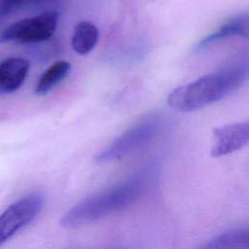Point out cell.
I'll return each instance as SVG.
<instances>
[{"label":"cell","mask_w":249,"mask_h":249,"mask_svg":"<svg viewBox=\"0 0 249 249\" xmlns=\"http://www.w3.org/2000/svg\"><path fill=\"white\" fill-rule=\"evenodd\" d=\"M160 167L152 163L108 189L91 195L68 209L60 218V226L74 230L90 225L138 200L155 183Z\"/></svg>","instance_id":"cell-1"},{"label":"cell","mask_w":249,"mask_h":249,"mask_svg":"<svg viewBox=\"0 0 249 249\" xmlns=\"http://www.w3.org/2000/svg\"><path fill=\"white\" fill-rule=\"evenodd\" d=\"M247 60L205 75L174 89L167 97L168 105L179 112H194L222 100L239 89L248 77Z\"/></svg>","instance_id":"cell-2"},{"label":"cell","mask_w":249,"mask_h":249,"mask_svg":"<svg viewBox=\"0 0 249 249\" xmlns=\"http://www.w3.org/2000/svg\"><path fill=\"white\" fill-rule=\"evenodd\" d=\"M164 124V116L161 113L148 114L100 151L94 158L95 161H112L131 154L157 137Z\"/></svg>","instance_id":"cell-3"},{"label":"cell","mask_w":249,"mask_h":249,"mask_svg":"<svg viewBox=\"0 0 249 249\" xmlns=\"http://www.w3.org/2000/svg\"><path fill=\"white\" fill-rule=\"evenodd\" d=\"M58 14L47 11L39 15L21 18L8 25L0 35L2 42L33 44L49 40L57 27Z\"/></svg>","instance_id":"cell-4"},{"label":"cell","mask_w":249,"mask_h":249,"mask_svg":"<svg viewBox=\"0 0 249 249\" xmlns=\"http://www.w3.org/2000/svg\"><path fill=\"white\" fill-rule=\"evenodd\" d=\"M43 205L44 196L39 193H33L6 208L0 215V246L18 231L33 221Z\"/></svg>","instance_id":"cell-5"},{"label":"cell","mask_w":249,"mask_h":249,"mask_svg":"<svg viewBox=\"0 0 249 249\" xmlns=\"http://www.w3.org/2000/svg\"><path fill=\"white\" fill-rule=\"evenodd\" d=\"M212 140L211 156L214 158L223 157L243 148L249 141L248 121L214 128Z\"/></svg>","instance_id":"cell-6"},{"label":"cell","mask_w":249,"mask_h":249,"mask_svg":"<svg viewBox=\"0 0 249 249\" xmlns=\"http://www.w3.org/2000/svg\"><path fill=\"white\" fill-rule=\"evenodd\" d=\"M29 70L22 57H9L0 62V93H10L21 87Z\"/></svg>","instance_id":"cell-7"},{"label":"cell","mask_w":249,"mask_h":249,"mask_svg":"<svg viewBox=\"0 0 249 249\" xmlns=\"http://www.w3.org/2000/svg\"><path fill=\"white\" fill-rule=\"evenodd\" d=\"M248 26L249 18L247 13L239 14L224 22L217 30L201 39L194 48L195 51H201L214 44L217 41L223 40L231 36H241L244 38L248 37Z\"/></svg>","instance_id":"cell-8"},{"label":"cell","mask_w":249,"mask_h":249,"mask_svg":"<svg viewBox=\"0 0 249 249\" xmlns=\"http://www.w3.org/2000/svg\"><path fill=\"white\" fill-rule=\"evenodd\" d=\"M97 41L98 29L93 23L84 20L75 26L71 38V45L77 53H89L95 47Z\"/></svg>","instance_id":"cell-9"},{"label":"cell","mask_w":249,"mask_h":249,"mask_svg":"<svg viewBox=\"0 0 249 249\" xmlns=\"http://www.w3.org/2000/svg\"><path fill=\"white\" fill-rule=\"evenodd\" d=\"M70 69L71 64L66 60H57L53 62L38 80L35 87L36 94L44 95L48 93L67 76Z\"/></svg>","instance_id":"cell-10"},{"label":"cell","mask_w":249,"mask_h":249,"mask_svg":"<svg viewBox=\"0 0 249 249\" xmlns=\"http://www.w3.org/2000/svg\"><path fill=\"white\" fill-rule=\"evenodd\" d=\"M206 249L220 248H249V231L247 228H239L224 232L202 246Z\"/></svg>","instance_id":"cell-11"},{"label":"cell","mask_w":249,"mask_h":249,"mask_svg":"<svg viewBox=\"0 0 249 249\" xmlns=\"http://www.w3.org/2000/svg\"><path fill=\"white\" fill-rule=\"evenodd\" d=\"M39 1L41 0H1V11L2 13H11L23 5Z\"/></svg>","instance_id":"cell-12"}]
</instances>
